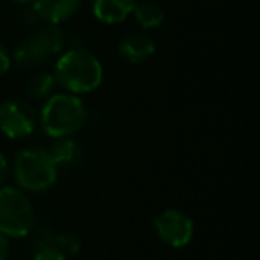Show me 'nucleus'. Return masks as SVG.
I'll list each match as a JSON object with an SVG mask.
<instances>
[{"label": "nucleus", "instance_id": "obj_9", "mask_svg": "<svg viewBox=\"0 0 260 260\" xmlns=\"http://www.w3.org/2000/svg\"><path fill=\"white\" fill-rule=\"evenodd\" d=\"M82 6V0H34L32 9L36 11L38 18L47 22L48 25L70 20Z\"/></svg>", "mask_w": 260, "mask_h": 260}, {"label": "nucleus", "instance_id": "obj_8", "mask_svg": "<svg viewBox=\"0 0 260 260\" xmlns=\"http://www.w3.org/2000/svg\"><path fill=\"white\" fill-rule=\"evenodd\" d=\"M118 52L130 64H141L155 54V40L145 30H132L121 38Z\"/></svg>", "mask_w": 260, "mask_h": 260}, {"label": "nucleus", "instance_id": "obj_17", "mask_svg": "<svg viewBox=\"0 0 260 260\" xmlns=\"http://www.w3.org/2000/svg\"><path fill=\"white\" fill-rule=\"evenodd\" d=\"M9 251H11V246H9L8 237L0 234V260H8Z\"/></svg>", "mask_w": 260, "mask_h": 260}, {"label": "nucleus", "instance_id": "obj_19", "mask_svg": "<svg viewBox=\"0 0 260 260\" xmlns=\"http://www.w3.org/2000/svg\"><path fill=\"white\" fill-rule=\"evenodd\" d=\"M16 4H20V6H30V4H34V0H15Z\"/></svg>", "mask_w": 260, "mask_h": 260}, {"label": "nucleus", "instance_id": "obj_12", "mask_svg": "<svg viewBox=\"0 0 260 260\" xmlns=\"http://www.w3.org/2000/svg\"><path fill=\"white\" fill-rule=\"evenodd\" d=\"M45 152L48 153L52 162L59 168V166H66V164H72L79 157V146H77V143L73 139L59 138L48 148H45Z\"/></svg>", "mask_w": 260, "mask_h": 260}, {"label": "nucleus", "instance_id": "obj_5", "mask_svg": "<svg viewBox=\"0 0 260 260\" xmlns=\"http://www.w3.org/2000/svg\"><path fill=\"white\" fill-rule=\"evenodd\" d=\"M34 224V207L29 196L16 187H0V234L23 237Z\"/></svg>", "mask_w": 260, "mask_h": 260}, {"label": "nucleus", "instance_id": "obj_10", "mask_svg": "<svg viewBox=\"0 0 260 260\" xmlns=\"http://www.w3.org/2000/svg\"><path fill=\"white\" fill-rule=\"evenodd\" d=\"M138 0H93V15L98 22L114 25L128 18Z\"/></svg>", "mask_w": 260, "mask_h": 260}, {"label": "nucleus", "instance_id": "obj_14", "mask_svg": "<svg viewBox=\"0 0 260 260\" xmlns=\"http://www.w3.org/2000/svg\"><path fill=\"white\" fill-rule=\"evenodd\" d=\"M54 244L64 253L66 256L68 255H75V253L80 251V237L73 232H62V234L55 235Z\"/></svg>", "mask_w": 260, "mask_h": 260}, {"label": "nucleus", "instance_id": "obj_1", "mask_svg": "<svg viewBox=\"0 0 260 260\" xmlns=\"http://www.w3.org/2000/svg\"><path fill=\"white\" fill-rule=\"evenodd\" d=\"M54 79L68 93L84 94L100 87L104 80V68L96 55L89 50L73 48L57 59Z\"/></svg>", "mask_w": 260, "mask_h": 260}, {"label": "nucleus", "instance_id": "obj_11", "mask_svg": "<svg viewBox=\"0 0 260 260\" xmlns=\"http://www.w3.org/2000/svg\"><path fill=\"white\" fill-rule=\"evenodd\" d=\"M134 16L136 22L143 27V29H155L164 22V9L160 4H157L155 0H141L136 2L134 6Z\"/></svg>", "mask_w": 260, "mask_h": 260}, {"label": "nucleus", "instance_id": "obj_15", "mask_svg": "<svg viewBox=\"0 0 260 260\" xmlns=\"http://www.w3.org/2000/svg\"><path fill=\"white\" fill-rule=\"evenodd\" d=\"M34 260H66V255L54 244H40L36 248V253H34Z\"/></svg>", "mask_w": 260, "mask_h": 260}, {"label": "nucleus", "instance_id": "obj_4", "mask_svg": "<svg viewBox=\"0 0 260 260\" xmlns=\"http://www.w3.org/2000/svg\"><path fill=\"white\" fill-rule=\"evenodd\" d=\"M15 178L25 191H47L57 180V166L45 148H25L15 157Z\"/></svg>", "mask_w": 260, "mask_h": 260}, {"label": "nucleus", "instance_id": "obj_13", "mask_svg": "<svg viewBox=\"0 0 260 260\" xmlns=\"http://www.w3.org/2000/svg\"><path fill=\"white\" fill-rule=\"evenodd\" d=\"M25 93L32 100H47L55 87V79L48 72H38L36 75H30L25 80Z\"/></svg>", "mask_w": 260, "mask_h": 260}, {"label": "nucleus", "instance_id": "obj_18", "mask_svg": "<svg viewBox=\"0 0 260 260\" xmlns=\"http://www.w3.org/2000/svg\"><path fill=\"white\" fill-rule=\"evenodd\" d=\"M8 173H9V164L6 160L4 153L0 152V185L4 184V180L8 178Z\"/></svg>", "mask_w": 260, "mask_h": 260}, {"label": "nucleus", "instance_id": "obj_3", "mask_svg": "<svg viewBox=\"0 0 260 260\" xmlns=\"http://www.w3.org/2000/svg\"><path fill=\"white\" fill-rule=\"evenodd\" d=\"M62 48H64V34L55 25H48L22 38L13 50L11 62L23 70L40 68L47 64L52 57H55Z\"/></svg>", "mask_w": 260, "mask_h": 260}, {"label": "nucleus", "instance_id": "obj_2", "mask_svg": "<svg viewBox=\"0 0 260 260\" xmlns=\"http://www.w3.org/2000/svg\"><path fill=\"white\" fill-rule=\"evenodd\" d=\"M87 121V109L77 94L61 93L47 98L40 112V123L50 138H70Z\"/></svg>", "mask_w": 260, "mask_h": 260}, {"label": "nucleus", "instance_id": "obj_7", "mask_svg": "<svg viewBox=\"0 0 260 260\" xmlns=\"http://www.w3.org/2000/svg\"><path fill=\"white\" fill-rule=\"evenodd\" d=\"M155 232L171 248H184L192 241L194 223L185 212L177 209H168L153 217Z\"/></svg>", "mask_w": 260, "mask_h": 260}, {"label": "nucleus", "instance_id": "obj_6", "mask_svg": "<svg viewBox=\"0 0 260 260\" xmlns=\"http://www.w3.org/2000/svg\"><path fill=\"white\" fill-rule=\"evenodd\" d=\"M38 118L32 105L23 100L0 104V132L9 139H25L36 130Z\"/></svg>", "mask_w": 260, "mask_h": 260}, {"label": "nucleus", "instance_id": "obj_16", "mask_svg": "<svg viewBox=\"0 0 260 260\" xmlns=\"http://www.w3.org/2000/svg\"><path fill=\"white\" fill-rule=\"evenodd\" d=\"M9 68H11V55H9L8 48L0 43V77H4Z\"/></svg>", "mask_w": 260, "mask_h": 260}]
</instances>
